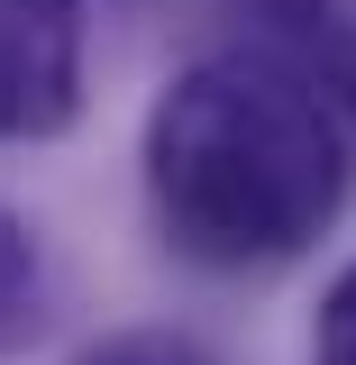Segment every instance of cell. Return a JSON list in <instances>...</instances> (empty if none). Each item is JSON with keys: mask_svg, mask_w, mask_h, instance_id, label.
Listing matches in <instances>:
<instances>
[{"mask_svg": "<svg viewBox=\"0 0 356 365\" xmlns=\"http://www.w3.org/2000/svg\"><path fill=\"white\" fill-rule=\"evenodd\" d=\"M146 192L192 265H293L347 192L329 91L274 46L192 55L146 110Z\"/></svg>", "mask_w": 356, "mask_h": 365, "instance_id": "cell-1", "label": "cell"}, {"mask_svg": "<svg viewBox=\"0 0 356 365\" xmlns=\"http://www.w3.org/2000/svg\"><path fill=\"white\" fill-rule=\"evenodd\" d=\"M37 319V237L19 228V210H0V347Z\"/></svg>", "mask_w": 356, "mask_h": 365, "instance_id": "cell-4", "label": "cell"}, {"mask_svg": "<svg viewBox=\"0 0 356 365\" xmlns=\"http://www.w3.org/2000/svg\"><path fill=\"white\" fill-rule=\"evenodd\" d=\"M293 28L311 46L320 83H338V101L356 110V0H293Z\"/></svg>", "mask_w": 356, "mask_h": 365, "instance_id": "cell-3", "label": "cell"}, {"mask_svg": "<svg viewBox=\"0 0 356 365\" xmlns=\"http://www.w3.org/2000/svg\"><path fill=\"white\" fill-rule=\"evenodd\" d=\"M83 365H210V356L183 347V338H110V347H91Z\"/></svg>", "mask_w": 356, "mask_h": 365, "instance_id": "cell-6", "label": "cell"}, {"mask_svg": "<svg viewBox=\"0 0 356 365\" xmlns=\"http://www.w3.org/2000/svg\"><path fill=\"white\" fill-rule=\"evenodd\" d=\"M83 110V0H0V146Z\"/></svg>", "mask_w": 356, "mask_h": 365, "instance_id": "cell-2", "label": "cell"}, {"mask_svg": "<svg viewBox=\"0 0 356 365\" xmlns=\"http://www.w3.org/2000/svg\"><path fill=\"white\" fill-rule=\"evenodd\" d=\"M311 365H356V265L320 292V319H311Z\"/></svg>", "mask_w": 356, "mask_h": 365, "instance_id": "cell-5", "label": "cell"}]
</instances>
